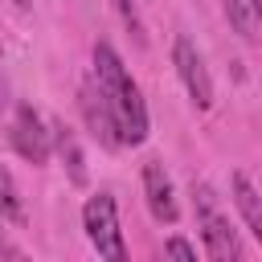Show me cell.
<instances>
[{
  "mask_svg": "<svg viewBox=\"0 0 262 262\" xmlns=\"http://www.w3.org/2000/svg\"><path fill=\"white\" fill-rule=\"evenodd\" d=\"M94 90L115 123V135H119V147L123 143H143L151 123H147V102L131 78V70L123 66V57L115 53V45L106 41H94Z\"/></svg>",
  "mask_w": 262,
  "mask_h": 262,
  "instance_id": "1",
  "label": "cell"
},
{
  "mask_svg": "<svg viewBox=\"0 0 262 262\" xmlns=\"http://www.w3.org/2000/svg\"><path fill=\"white\" fill-rule=\"evenodd\" d=\"M192 209H196V225H201V237H205V254L213 262H237L242 242H237V233H233L229 217L221 213L209 184H192Z\"/></svg>",
  "mask_w": 262,
  "mask_h": 262,
  "instance_id": "2",
  "label": "cell"
},
{
  "mask_svg": "<svg viewBox=\"0 0 262 262\" xmlns=\"http://www.w3.org/2000/svg\"><path fill=\"white\" fill-rule=\"evenodd\" d=\"M82 229H86L90 246L98 250V258H111V262H123L127 258V242H123L119 209H115V196L111 192H94L82 205Z\"/></svg>",
  "mask_w": 262,
  "mask_h": 262,
  "instance_id": "3",
  "label": "cell"
},
{
  "mask_svg": "<svg viewBox=\"0 0 262 262\" xmlns=\"http://www.w3.org/2000/svg\"><path fill=\"white\" fill-rule=\"evenodd\" d=\"M172 66H176V78L184 82L192 106H196V111H209V106H213V78H209V70H205L201 49H196L184 33L172 41Z\"/></svg>",
  "mask_w": 262,
  "mask_h": 262,
  "instance_id": "4",
  "label": "cell"
},
{
  "mask_svg": "<svg viewBox=\"0 0 262 262\" xmlns=\"http://www.w3.org/2000/svg\"><path fill=\"white\" fill-rule=\"evenodd\" d=\"M12 147H16L29 164H49V151H53L41 115H37L33 106H25V102H20L16 115H12Z\"/></svg>",
  "mask_w": 262,
  "mask_h": 262,
  "instance_id": "5",
  "label": "cell"
},
{
  "mask_svg": "<svg viewBox=\"0 0 262 262\" xmlns=\"http://www.w3.org/2000/svg\"><path fill=\"white\" fill-rule=\"evenodd\" d=\"M143 201H147V209H151L156 221L176 225L180 205H176V188H172V180H168V172H164L160 160H147L143 164Z\"/></svg>",
  "mask_w": 262,
  "mask_h": 262,
  "instance_id": "6",
  "label": "cell"
},
{
  "mask_svg": "<svg viewBox=\"0 0 262 262\" xmlns=\"http://www.w3.org/2000/svg\"><path fill=\"white\" fill-rule=\"evenodd\" d=\"M229 188H233V205H237V213H242L246 229L262 242V196H258V188L250 184V176H246V172H233V176H229Z\"/></svg>",
  "mask_w": 262,
  "mask_h": 262,
  "instance_id": "7",
  "label": "cell"
},
{
  "mask_svg": "<svg viewBox=\"0 0 262 262\" xmlns=\"http://www.w3.org/2000/svg\"><path fill=\"white\" fill-rule=\"evenodd\" d=\"M82 111H86L90 131H94V135H98L106 147H119L115 123H111V115H106V106H102V98H98V90H94V86H86V90H82Z\"/></svg>",
  "mask_w": 262,
  "mask_h": 262,
  "instance_id": "8",
  "label": "cell"
},
{
  "mask_svg": "<svg viewBox=\"0 0 262 262\" xmlns=\"http://www.w3.org/2000/svg\"><path fill=\"white\" fill-rule=\"evenodd\" d=\"M49 143H53V147H57V156L66 160V168H70V180H74V184H86V160H82V147L74 143L70 127L53 123V127H49Z\"/></svg>",
  "mask_w": 262,
  "mask_h": 262,
  "instance_id": "9",
  "label": "cell"
},
{
  "mask_svg": "<svg viewBox=\"0 0 262 262\" xmlns=\"http://www.w3.org/2000/svg\"><path fill=\"white\" fill-rule=\"evenodd\" d=\"M258 8H262V0H225V16H229L233 33H242L246 41H258Z\"/></svg>",
  "mask_w": 262,
  "mask_h": 262,
  "instance_id": "10",
  "label": "cell"
},
{
  "mask_svg": "<svg viewBox=\"0 0 262 262\" xmlns=\"http://www.w3.org/2000/svg\"><path fill=\"white\" fill-rule=\"evenodd\" d=\"M0 217H12V221H20L25 217V205H20V188H16V180H12V172L0 164Z\"/></svg>",
  "mask_w": 262,
  "mask_h": 262,
  "instance_id": "11",
  "label": "cell"
},
{
  "mask_svg": "<svg viewBox=\"0 0 262 262\" xmlns=\"http://www.w3.org/2000/svg\"><path fill=\"white\" fill-rule=\"evenodd\" d=\"M111 8H115V12H119V20L127 25V33H131L135 41H143V20H139L135 0H111Z\"/></svg>",
  "mask_w": 262,
  "mask_h": 262,
  "instance_id": "12",
  "label": "cell"
},
{
  "mask_svg": "<svg viewBox=\"0 0 262 262\" xmlns=\"http://www.w3.org/2000/svg\"><path fill=\"white\" fill-rule=\"evenodd\" d=\"M164 254H172V258H188V262H196V246H192V242H184V237H168V242H164Z\"/></svg>",
  "mask_w": 262,
  "mask_h": 262,
  "instance_id": "13",
  "label": "cell"
},
{
  "mask_svg": "<svg viewBox=\"0 0 262 262\" xmlns=\"http://www.w3.org/2000/svg\"><path fill=\"white\" fill-rule=\"evenodd\" d=\"M0 250H4V229H0Z\"/></svg>",
  "mask_w": 262,
  "mask_h": 262,
  "instance_id": "14",
  "label": "cell"
}]
</instances>
